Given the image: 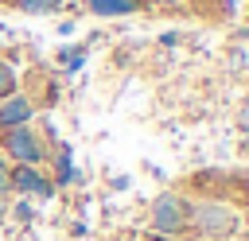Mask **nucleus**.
<instances>
[{"mask_svg":"<svg viewBox=\"0 0 249 241\" xmlns=\"http://www.w3.org/2000/svg\"><path fill=\"white\" fill-rule=\"evenodd\" d=\"M12 214H16V222H19V225H27V222H31V218H35V206H31V198H19V202H16V210H12Z\"/></svg>","mask_w":249,"mask_h":241,"instance_id":"nucleus-12","label":"nucleus"},{"mask_svg":"<svg viewBox=\"0 0 249 241\" xmlns=\"http://www.w3.org/2000/svg\"><path fill=\"white\" fill-rule=\"evenodd\" d=\"M58 62L66 66L62 74H66V78H74V74L82 70V62H86V51H70V47H66V51H58Z\"/></svg>","mask_w":249,"mask_h":241,"instance_id":"nucleus-9","label":"nucleus"},{"mask_svg":"<svg viewBox=\"0 0 249 241\" xmlns=\"http://www.w3.org/2000/svg\"><path fill=\"white\" fill-rule=\"evenodd\" d=\"M54 187H70L74 183V159H70V148L62 144L58 148V155H54V179H51Z\"/></svg>","mask_w":249,"mask_h":241,"instance_id":"nucleus-7","label":"nucleus"},{"mask_svg":"<svg viewBox=\"0 0 249 241\" xmlns=\"http://www.w3.org/2000/svg\"><path fill=\"white\" fill-rule=\"evenodd\" d=\"M241 222H245V233H249V214H245V218H241Z\"/></svg>","mask_w":249,"mask_h":241,"instance_id":"nucleus-16","label":"nucleus"},{"mask_svg":"<svg viewBox=\"0 0 249 241\" xmlns=\"http://www.w3.org/2000/svg\"><path fill=\"white\" fill-rule=\"evenodd\" d=\"M191 4H195V8H202V12H206V16H214V19H218V16H222V19H230V16H233L230 0H191Z\"/></svg>","mask_w":249,"mask_h":241,"instance_id":"nucleus-10","label":"nucleus"},{"mask_svg":"<svg viewBox=\"0 0 249 241\" xmlns=\"http://www.w3.org/2000/svg\"><path fill=\"white\" fill-rule=\"evenodd\" d=\"M230 241H233V237H230Z\"/></svg>","mask_w":249,"mask_h":241,"instance_id":"nucleus-17","label":"nucleus"},{"mask_svg":"<svg viewBox=\"0 0 249 241\" xmlns=\"http://www.w3.org/2000/svg\"><path fill=\"white\" fill-rule=\"evenodd\" d=\"M191 225V198L175 194V190H163L156 194L152 210H148V229L152 237H163V241H179Z\"/></svg>","mask_w":249,"mask_h":241,"instance_id":"nucleus-2","label":"nucleus"},{"mask_svg":"<svg viewBox=\"0 0 249 241\" xmlns=\"http://www.w3.org/2000/svg\"><path fill=\"white\" fill-rule=\"evenodd\" d=\"M31 117H35V105H31V97H23V93L0 97V132H8V128H19V124H31Z\"/></svg>","mask_w":249,"mask_h":241,"instance_id":"nucleus-5","label":"nucleus"},{"mask_svg":"<svg viewBox=\"0 0 249 241\" xmlns=\"http://www.w3.org/2000/svg\"><path fill=\"white\" fill-rule=\"evenodd\" d=\"M0 152L16 163H27V167H43L47 163V148H43V136L31 128V124H19V128H8L0 132Z\"/></svg>","mask_w":249,"mask_h":241,"instance_id":"nucleus-3","label":"nucleus"},{"mask_svg":"<svg viewBox=\"0 0 249 241\" xmlns=\"http://www.w3.org/2000/svg\"><path fill=\"white\" fill-rule=\"evenodd\" d=\"M54 190H58V187H54L39 167H27V163H16V167H12V194H23V198H31V194H35V198L51 202V198H54Z\"/></svg>","mask_w":249,"mask_h":241,"instance_id":"nucleus-4","label":"nucleus"},{"mask_svg":"<svg viewBox=\"0 0 249 241\" xmlns=\"http://www.w3.org/2000/svg\"><path fill=\"white\" fill-rule=\"evenodd\" d=\"M191 229L206 241H230L241 229V214L230 202L202 198V202H191Z\"/></svg>","mask_w":249,"mask_h":241,"instance_id":"nucleus-1","label":"nucleus"},{"mask_svg":"<svg viewBox=\"0 0 249 241\" xmlns=\"http://www.w3.org/2000/svg\"><path fill=\"white\" fill-rule=\"evenodd\" d=\"M16 86H19V78H16L12 62H4V58H0V97H12V93H16Z\"/></svg>","mask_w":249,"mask_h":241,"instance_id":"nucleus-11","label":"nucleus"},{"mask_svg":"<svg viewBox=\"0 0 249 241\" xmlns=\"http://www.w3.org/2000/svg\"><path fill=\"white\" fill-rule=\"evenodd\" d=\"M237 39H245V43H249V27H245V31H241V35H237Z\"/></svg>","mask_w":249,"mask_h":241,"instance_id":"nucleus-15","label":"nucleus"},{"mask_svg":"<svg viewBox=\"0 0 249 241\" xmlns=\"http://www.w3.org/2000/svg\"><path fill=\"white\" fill-rule=\"evenodd\" d=\"M0 194H12V167L0 159Z\"/></svg>","mask_w":249,"mask_h":241,"instance_id":"nucleus-13","label":"nucleus"},{"mask_svg":"<svg viewBox=\"0 0 249 241\" xmlns=\"http://www.w3.org/2000/svg\"><path fill=\"white\" fill-rule=\"evenodd\" d=\"M8 218V202H4V194H0V222Z\"/></svg>","mask_w":249,"mask_h":241,"instance_id":"nucleus-14","label":"nucleus"},{"mask_svg":"<svg viewBox=\"0 0 249 241\" xmlns=\"http://www.w3.org/2000/svg\"><path fill=\"white\" fill-rule=\"evenodd\" d=\"M144 0H86V8L93 12V16H132L136 8H140Z\"/></svg>","mask_w":249,"mask_h":241,"instance_id":"nucleus-6","label":"nucleus"},{"mask_svg":"<svg viewBox=\"0 0 249 241\" xmlns=\"http://www.w3.org/2000/svg\"><path fill=\"white\" fill-rule=\"evenodd\" d=\"M58 8H62V0H19V12H27V16H51Z\"/></svg>","mask_w":249,"mask_h":241,"instance_id":"nucleus-8","label":"nucleus"}]
</instances>
